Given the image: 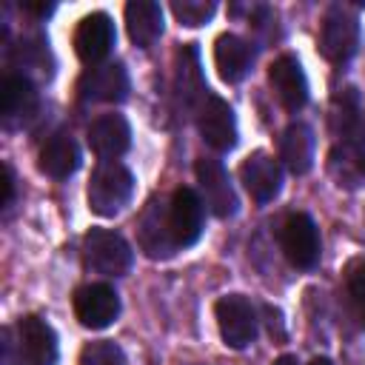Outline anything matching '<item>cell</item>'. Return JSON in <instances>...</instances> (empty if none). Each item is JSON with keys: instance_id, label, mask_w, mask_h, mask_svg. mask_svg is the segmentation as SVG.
I'll return each mask as SVG.
<instances>
[{"instance_id": "cell-8", "label": "cell", "mask_w": 365, "mask_h": 365, "mask_svg": "<svg viewBox=\"0 0 365 365\" xmlns=\"http://www.w3.org/2000/svg\"><path fill=\"white\" fill-rule=\"evenodd\" d=\"M194 174H197L202 202L211 208V214L220 220L231 217L237 211V194H234V185H231L222 163L214 157H200L194 165Z\"/></svg>"}, {"instance_id": "cell-17", "label": "cell", "mask_w": 365, "mask_h": 365, "mask_svg": "<svg viewBox=\"0 0 365 365\" xmlns=\"http://www.w3.org/2000/svg\"><path fill=\"white\" fill-rule=\"evenodd\" d=\"M20 334V354L29 359V365H54L57 362V334L54 328L40 317H23L17 322Z\"/></svg>"}, {"instance_id": "cell-22", "label": "cell", "mask_w": 365, "mask_h": 365, "mask_svg": "<svg viewBox=\"0 0 365 365\" xmlns=\"http://www.w3.org/2000/svg\"><path fill=\"white\" fill-rule=\"evenodd\" d=\"M279 160L294 174H308L314 165V131L305 123H291L279 137Z\"/></svg>"}, {"instance_id": "cell-24", "label": "cell", "mask_w": 365, "mask_h": 365, "mask_svg": "<svg viewBox=\"0 0 365 365\" xmlns=\"http://www.w3.org/2000/svg\"><path fill=\"white\" fill-rule=\"evenodd\" d=\"M359 123H362L359 94L354 86H345L331 97V131L342 140H354Z\"/></svg>"}, {"instance_id": "cell-4", "label": "cell", "mask_w": 365, "mask_h": 365, "mask_svg": "<svg viewBox=\"0 0 365 365\" xmlns=\"http://www.w3.org/2000/svg\"><path fill=\"white\" fill-rule=\"evenodd\" d=\"M220 336L228 348H245L257 339V311L242 294L220 297L214 305Z\"/></svg>"}, {"instance_id": "cell-26", "label": "cell", "mask_w": 365, "mask_h": 365, "mask_svg": "<svg viewBox=\"0 0 365 365\" xmlns=\"http://www.w3.org/2000/svg\"><path fill=\"white\" fill-rule=\"evenodd\" d=\"M80 365H125V356H123L120 345L100 339V342H88L80 351Z\"/></svg>"}, {"instance_id": "cell-19", "label": "cell", "mask_w": 365, "mask_h": 365, "mask_svg": "<svg viewBox=\"0 0 365 365\" xmlns=\"http://www.w3.org/2000/svg\"><path fill=\"white\" fill-rule=\"evenodd\" d=\"M251 60H254L251 46L242 37H237L231 31L217 37V43H214V66H217V74L225 83H240L248 74Z\"/></svg>"}, {"instance_id": "cell-31", "label": "cell", "mask_w": 365, "mask_h": 365, "mask_svg": "<svg viewBox=\"0 0 365 365\" xmlns=\"http://www.w3.org/2000/svg\"><path fill=\"white\" fill-rule=\"evenodd\" d=\"M271 365H299V362H297V356H291V354H285V356H279V359H274Z\"/></svg>"}, {"instance_id": "cell-16", "label": "cell", "mask_w": 365, "mask_h": 365, "mask_svg": "<svg viewBox=\"0 0 365 365\" xmlns=\"http://www.w3.org/2000/svg\"><path fill=\"white\" fill-rule=\"evenodd\" d=\"M37 111V91L34 86L20 77V74H9L3 77L0 86V117L6 128H17L23 123H29Z\"/></svg>"}, {"instance_id": "cell-12", "label": "cell", "mask_w": 365, "mask_h": 365, "mask_svg": "<svg viewBox=\"0 0 365 365\" xmlns=\"http://www.w3.org/2000/svg\"><path fill=\"white\" fill-rule=\"evenodd\" d=\"M168 222L180 248H188L202 234V197L194 188H177L168 200Z\"/></svg>"}, {"instance_id": "cell-5", "label": "cell", "mask_w": 365, "mask_h": 365, "mask_svg": "<svg viewBox=\"0 0 365 365\" xmlns=\"http://www.w3.org/2000/svg\"><path fill=\"white\" fill-rule=\"evenodd\" d=\"M74 317L91 331L108 328L120 314V297L108 282H88L74 291Z\"/></svg>"}, {"instance_id": "cell-29", "label": "cell", "mask_w": 365, "mask_h": 365, "mask_svg": "<svg viewBox=\"0 0 365 365\" xmlns=\"http://www.w3.org/2000/svg\"><path fill=\"white\" fill-rule=\"evenodd\" d=\"M23 9L31 11V14H37V17H46V14L54 11V3H23Z\"/></svg>"}, {"instance_id": "cell-21", "label": "cell", "mask_w": 365, "mask_h": 365, "mask_svg": "<svg viewBox=\"0 0 365 365\" xmlns=\"http://www.w3.org/2000/svg\"><path fill=\"white\" fill-rule=\"evenodd\" d=\"M80 165V148L68 134H51L40 148V171L54 180H66Z\"/></svg>"}, {"instance_id": "cell-14", "label": "cell", "mask_w": 365, "mask_h": 365, "mask_svg": "<svg viewBox=\"0 0 365 365\" xmlns=\"http://www.w3.org/2000/svg\"><path fill=\"white\" fill-rule=\"evenodd\" d=\"M268 83L288 111H299L308 103V80L294 54H282L268 66Z\"/></svg>"}, {"instance_id": "cell-3", "label": "cell", "mask_w": 365, "mask_h": 365, "mask_svg": "<svg viewBox=\"0 0 365 365\" xmlns=\"http://www.w3.org/2000/svg\"><path fill=\"white\" fill-rule=\"evenodd\" d=\"M359 46V23H356V14L348 9V6H331L325 11V20H322V29H319V54L339 66L345 60L354 57Z\"/></svg>"}, {"instance_id": "cell-30", "label": "cell", "mask_w": 365, "mask_h": 365, "mask_svg": "<svg viewBox=\"0 0 365 365\" xmlns=\"http://www.w3.org/2000/svg\"><path fill=\"white\" fill-rule=\"evenodd\" d=\"M354 140H356V143H359V148L365 151V120L359 123V128H356V134H354Z\"/></svg>"}, {"instance_id": "cell-25", "label": "cell", "mask_w": 365, "mask_h": 365, "mask_svg": "<svg viewBox=\"0 0 365 365\" xmlns=\"http://www.w3.org/2000/svg\"><path fill=\"white\" fill-rule=\"evenodd\" d=\"M171 11H174V17L182 23V26H188V29H197V26H202V23H208L211 17H214V11H217V6L211 3V0H174L171 3Z\"/></svg>"}, {"instance_id": "cell-11", "label": "cell", "mask_w": 365, "mask_h": 365, "mask_svg": "<svg viewBox=\"0 0 365 365\" xmlns=\"http://www.w3.org/2000/svg\"><path fill=\"white\" fill-rule=\"evenodd\" d=\"M114 48V23L106 11L86 14L74 31V51L83 63L97 66Z\"/></svg>"}, {"instance_id": "cell-13", "label": "cell", "mask_w": 365, "mask_h": 365, "mask_svg": "<svg viewBox=\"0 0 365 365\" xmlns=\"http://www.w3.org/2000/svg\"><path fill=\"white\" fill-rule=\"evenodd\" d=\"M240 180L245 185V191L257 202H271L279 194V188H282V168H279V163L271 154L254 151V154H248L242 160Z\"/></svg>"}, {"instance_id": "cell-6", "label": "cell", "mask_w": 365, "mask_h": 365, "mask_svg": "<svg viewBox=\"0 0 365 365\" xmlns=\"http://www.w3.org/2000/svg\"><path fill=\"white\" fill-rule=\"evenodd\" d=\"M137 242L151 259H168L180 251L174 231H171V222H168V202L151 200L143 208L140 222H137Z\"/></svg>"}, {"instance_id": "cell-9", "label": "cell", "mask_w": 365, "mask_h": 365, "mask_svg": "<svg viewBox=\"0 0 365 365\" xmlns=\"http://www.w3.org/2000/svg\"><path fill=\"white\" fill-rule=\"evenodd\" d=\"M197 125H200L202 140L214 151H231L237 145V117H234V108L222 97L208 94L202 100Z\"/></svg>"}, {"instance_id": "cell-15", "label": "cell", "mask_w": 365, "mask_h": 365, "mask_svg": "<svg viewBox=\"0 0 365 365\" xmlns=\"http://www.w3.org/2000/svg\"><path fill=\"white\" fill-rule=\"evenodd\" d=\"M131 145V125L123 114H100L91 125H88V148L111 163L117 157H123Z\"/></svg>"}, {"instance_id": "cell-18", "label": "cell", "mask_w": 365, "mask_h": 365, "mask_svg": "<svg viewBox=\"0 0 365 365\" xmlns=\"http://www.w3.org/2000/svg\"><path fill=\"white\" fill-rule=\"evenodd\" d=\"M125 29L134 46L151 48L163 34V9L151 0H131L125 3Z\"/></svg>"}, {"instance_id": "cell-1", "label": "cell", "mask_w": 365, "mask_h": 365, "mask_svg": "<svg viewBox=\"0 0 365 365\" xmlns=\"http://www.w3.org/2000/svg\"><path fill=\"white\" fill-rule=\"evenodd\" d=\"M134 194V177L131 171L111 160V163H100L88 180V208L97 217H117Z\"/></svg>"}, {"instance_id": "cell-7", "label": "cell", "mask_w": 365, "mask_h": 365, "mask_svg": "<svg viewBox=\"0 0 365 365\" xmlns=\"http://www.w3.org/2000/svg\"><path fill=\"white\" fill-rule=\"evenodd\" d=\"M279 242H282V251H285L291 265L308 271L319 262V231L308 214H302V211L291 214L282 222Z\"/></svg>"}, {"instance_id": "cell-32", "label": "cell", "mask_w": 365, "mask_h": 365, "mask_svg": "<svg viewBox=\"0 0 365 365\" xmlns=\"http://www.w3.org/2000/svg\"><path fill=\"white\" fill-rule=\"evenodd\" d=\"M311 365H334V362L325 359V356H317V359H311Z\"/></svg>"}, {"instance_id": "cell-20", "label": "cell", "mask_w": 365, "mask_h": 365, "mask_svg": "<svg viewBox=\"0 0 365 365\" xmlns=\"http://www.w3.org/2000/svg\"><path fill=\"white\" fill-rule=\"evenodd\" d=\"M328 174L342 188H359L365 182V151L356 140H342L328 154Z\"/></svg>"}, {"instance_id": "cell-23", "label": "cell", "mask_w": 365, "mask_h": 365, "mask_svg": "<svg viewBox=\"0 0 365 365\" xmlns=\"http://www.w3.org/2000/svg\"><path fill=\"white\" fill-rule=\"evenodd\" d=\"M177 97L185 108H191L197 100H205V83L200 71V51L194 43L182 46L177 51Z\"/></svg>"}, {"instance_id": "cell-10", "label": "cell", "mask_w": 365, "mask_h": 365, "mask_svg": "<svg viewBox=\"0 0 365 365\" xmlns=\"http://www.w3.org/2000/svg\"><path fill=\"white\" fill-rule=\"evenodd\" d=\"M77 94L83 103H120L128 97V74L120 63L94 66L80 77Z\"/></svg>"}, {"instance_id": "cell-28", "label": "cell", "mask_w": 365, "mask_h": 365, "mask_svg": "<svg viewBox=\"0 0 365 365\" xmlns=\"http://www.w3.org/2000/svg\"><path fill=\"white\" fill-rule=\"evenodd\" d=\"M11 202H14V174H11V165L6 163L3 165V200H0V205L11 208Z\"/></svg>"}, {"instance_id": "cell-2", "label": "cell", "mask_w": 365, "mask_h": 365, "mask_svg": "<svg viewBox=\"0 0 365 365\" xmlns=\"http://www.w3.org/2000/svg\"><path fill=\"white\" fill-rule=\"evenodd\" d=\"M83 262L103 277H123L134 262L131 245L108 228H91L83 237Z\"/></svg>"}, {"instance_id": "cell-27", "label": "cell", "mask_w": 365, "mask_h": 365, "mask_svg": "<svg viewBox=\"0 0 365 365\" xmlns=\"http://www.w3.org/2000/svg\"><path fill=\"white\" fill-rule=\"evenodd\" d=\"M348 297L359 322L365 325V259H356L348 268Z\"/></svg>"}]
</instances>
